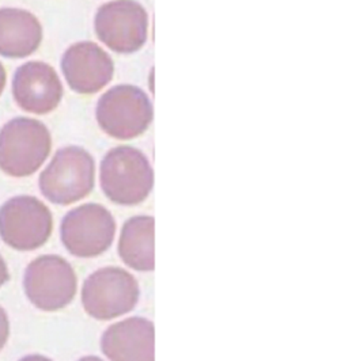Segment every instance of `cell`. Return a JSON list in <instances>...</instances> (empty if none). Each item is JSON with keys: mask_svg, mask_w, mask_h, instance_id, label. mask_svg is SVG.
<instances>
[{"mask_svg": "<svg viewBox=\"0 0 348 361\" xmlns=\"http://www.w3.org/2000/svg\"><path fill=\"white\" fill-rule=\"evenodd\" d=\"M63 83L55 68L44 61H28L13 78V97L19 108L32 114H48L61 102Z\"/></svg>", "mask_w": 348, "mask_h": 361, "instance_id": "obj_11", "label": "cell"}, {"mask_svg": "<svg viewBox=\"0 0 348 361\" xmlns=\"http://www.w3.org/2000/svg\"><path fill=\"white\" fill-rule=\"evenodd\" d=\"M95 118L113 139L132 140L142 136L154 120V108L145 91L131 85H119L98 101Z\"/></svg>", "mask_w": 348, "mask_h": 361, "instance_id": "obj_4", "label": "cell"}, {"mask_svg": "<svg viewBox=\"0 0 348 361\" xmlns=\"http://www.w3.org/2000/svg\"><path fill=\"white\" fill-rule=\"evenodd\" d=\"M60 235L68 253L79 258L98 257L109 250L114 240L116 220L105 207L83 204L64 216Z\"/></svg>", "mask_w": 348, "mask_h": 361, "instance_id": "obj_9", "label": "cell"}, {"mask_svg": "<svg viewBox=\"0 0 348 361\" xmlns=\"http://www.w3.org/2000/svg\"><path fill=\"white\" fill-rule=\"evenodd\" d=\"M10 279V274H8V268H7V264L4 262L3 257L0 255V287H3Z\"/></svg>", "mask_w": 348, "mask_h": 361, "instance_id": "obj_16", "label": "cell"}, {"mask_svg": "<svg viewBox=\"0 0 348 361\" xmlns=\"http://www.w3.org/2000/svg\"><path fill=\"white\" fill-rule=\"evenodd\" d=\"M52 231V212L33 196H17L0 207V238L14 250L40 249L48 242Z\"/></svg>", "mask_w": 348, "mask_h": 361, "instance_id": "obj_7", "label": "cell"}, {"mask_svg": "<svg viewBox=\"0 0 348 361\" xmlns=\"http://www.w3.org/2000/svg\"><path fill=\"white\" fill-rule=\"evenodd\" d=\"M44 38L41 22L28 10L0 8V56L23 59L35 54Z\"/></svg>", "mask_w": 348, "mask_h": 361, "instance_id": "obj_13", "label": "cell"}, {"mask_svg": "<svg viewBox=\"0 0 348 361\" xmlns=\"http://www.w3.org/2000/svg\"><path fill=\"white\" fill-rule=\"evenodd\" d=\"M10 337V321L4 308L0 306V350L4 348Z\"/></svg>", "mask_w": 348, "mask_h": 361, "instance_id": "obj_15", "label": "cell"}, {"mask_svg": "<svg viewBox=\"0 0 348 361\" xmlns=\"http://www.w3.org/2000/svg\"><path fill=\"white\" fill-rule=\"evenodd\" d=\"M51 149V132L38 120L17 117L0 129V170L10 177L35 174Z\"/></svg>", "mask_w": 348, "mask_h": 361, "instance_id": "obj_2", "label": "cell"}, {"mask_svg": "<svg viewBox=\"0 0 348 361\" xmlns=\"http://www.w3.org/2000/svg\"><path fill=\"white\" fill-rule=\"evenodd\" d=\"M100 182L114 204L132 207L143 202L154 186V170L146 155L131 145H119L101 162Z\"/></svg>", "mask_w": 348, "mask_h": 361, "instance_id": "obj_1", "label": "cell"}, {"mask_svg": "<svg viewBox=\"0 0 348 361\" xmlns=\"http://www.w3.org/2000/svg\"><path fill=\"white\" fill-rule=\"evenodd\" d=\"M148 27V13L136 0H110L94 17L95 36L114 54L140 51L146 45Z\"/></svg>", "mask_w": 348, "mask_h": 361, "instance_id": "obj_5", "label": "cell"}, {"mask_svg": "<svg viewBox=\"0 0 348 361\" xmlns=\"http://www.w3.org/2000/svg\"><path fill=\"white\" fill-rule=\"evenodd\" d=\"M25 292L35 307L54 312L67 307L78 290V277L63 257L47 254L32 261L23 279Z\"/></svg>", "mask_w": 348, "mask_h": 361, "instance_id": "obj_8", "label": "cell"}, {"mask_svg": "<svg viewBox=\"0 0 348 361\" xmlns=\"http://www.w3.org/2000/svg\"><path fill=\"white\" fill-rule=\"evenodd\" d=\"M154 233L155 221L152 216H133L124 223L119 239V255L131 269L154 271Z\"/></svg>", "mask_w": 348, "mask_h": 361, "instance_id": "obj_14", "label": "cell"}, {"mask_svg": "<svg viewBox=\"0 0 348 361\" xmlns=\"http://www.w3.org/2000/svg\"><path fill=\"white\" fill-rule=\"evenodd\" d=\"M61 73L71 90L92 95L107 87L114 75L110 54L92 41L76 42L61 57Z\"/></svg>", "mask_w": 348, "mask_h": 361, "instance_id": "obj_10", "label": "cell"}, {"mask_svg": "<svg viewBox=\"0 0 348 361\" xmlns=\"http://www.w3.org/2000/svg\"><path fill=\"white\" fill-rule=\"evenodd\" d=\"M140 296L138 280L129 271L108 267L90 274L82 288V305L88 315L110 321L136 307Z\"/></svg>", "mask_w": 348, "mask_h": 361, "instance_id": "obj_6", "label": "cell"}, {"mask_svg": "<svg viewBox=\"0 0 348 361\" xmlns=\"http://www.w3.org/2000/svg\"><path fill=\"white\" fill-rule=\"evenodd\" d=\"M101 349L109 360H154V324L146 318L132 317L109 326L102 334Z\"/></svg>", "mask_w": 348, "mask_h": 361, "instance_id": "obj_12", "label": "cell"}, {"mask_svg": "<svg viewBox=\"0 0 348 361\" xmlns=\"http://www.w3.org/2000/svg\"><path fill=\"white\" fill-rule=\"evenodd\" d=\"M6 82H7V73H6L3 64L0 63V95H1V92H3L4 87H6Z\"/></svg>", "mask_w": 348, "mask_h": 361, "instance_id": "obj_17", "label": "cell"}, {"mask_svg": "<svg viewBox=\"0 0 348 361\" xmlns=\"http://www.w3.org/2000/svg\"><path fill=\"white\" fill-rule=\"evenodd\" d=\"M94 183V158L76 145L60 148L38 178L44 197L57 205H71L85 199L92 193Z\"/></svg>", "mask_w": 348, "mask_h": 361, "instance_id": "obj_3", "label": "cell"}]
</instances>
